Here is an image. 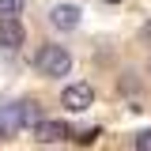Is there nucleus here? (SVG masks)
I'll use <instances>...</instances> for the list:
<instances>
[{"mask_svg": "<svg viewBox=\"0 0 151 151\" xmlns=\"http://www.w3.org/2000/svg\"><path fill=\"white\" fill-rule=\"evenodd\" d=\"M23 125H34V121H30V102L0 106V140H4V136H15Z\"/></svg>", "mask_w": 151, "mask_h": 151, "instance_id": "obj_2", "label": "nucleus"}, {"mask_svg": "<svg viewBox=\"0 0 151 151\" xmlns=\"http://www.w3.org/2000/svg\"><path fill=\"white\" fill-rule=\"evenodd\" d=\"M49 23H53L57 30H76L79 27V8L76 4H57L53 12H49Z\"/></svg>", "mask_w": 151, "mask_h": 151, "instance_id": "obj_5", "label": "nucleus"}, {"mask_svg": "<svg viewBox=\"0 0 151 151\" xmlns=\"http://www.w3.org/2000/svg\"><path fill=\"white\" fill-rule=\"evenodd\" d=\"M60 102H64L72 113H79V110H87V106L94 102V87L91 83H68L64 94H60Z\"/></svg>", "mask_w": 151, "mask_h": 151, "instance_id": "obj_3", "label": "nucleus"}, {"mask_svg": "<svg viewBox=\"0 0 151 151\" xmlns=\"http://www.w3.org/2000/svg\"><path fill=\"white\" fill-rule=\"evenodd\" d=\"M64 136H68L64 121H38L34 125V140H42V144H53V140H64Z\"/></svg>", "mask_w": 151, "mask_h": 151, "instance_id": "obj_6", "label": "nucleus"}, {"mask_svg": "<svg viewBox=\"0 0 151 151\" xmlns=\"http://www.w3.org/2000/svg\"><path fill=\"white\" fill-rule=\"evenodd\" d=\"M106 4H113V0H106Z\"/></svg>", "mask_w": 151, "mask_h": 151, "instance_id": "obj_11", "label": "nucleus"}, {"mask_svg": "<svg viewBox=\"0 0 151 151\" xmlns=\"http://www.w3.org/2000/svg\"><path fill=\"white\" fill-rule=\"evenodd\" d=\"M23 42H27V30H23L19 15H4L0 19V49H19Z\"/></svg>", "mask_w": 151, "mask_h": 151, "instance_id": "obj_4", "label": "nucleus"}, {"mask_svg": "<svg viewBox=\"0 0 151 151\" xmlns=\"http://www.w3.org/2000/svg\"><path fill=\"white\" fill-rule=\"evenodd\" d=\"M136 151H151V129L136 132Z\"/></svg>", "mask_w": 151, "mask_h": 151, "instance_id": "obj_8", "label": "nucleus"}, {"mask_svg": "<svg viewBox=\"0 0 151 151\" xmlns=\"http://www.w3.org/2000/svg\"><path fill=\"white\" fill-rule=\"evenodd\" d=\"M38 72L49 76V79H60V76L72 72V53L64 45H42L38 49Z\"/></svg>", "mask_w": 151, "mask_h": 151, "instance_id": "obj_1", "label": "nucleus"}, {"mask_svg": "<svg viewBox=\"0 0 151 151\" xmlns=\"http://www.w3.org/2000/svg\"><path fill=\"white\" fill-rule=\"evenodd\" d=\"M94 136H98V129H87V132H79V136H76V140H79V144H91Z\"/></svg>", "mask_w": 151, "mask_h": 151, "instance_id": "obj_9", "label": "nucleus"}, {"mask_svg": "<svg viewBox=\"0 0 151 151\" xmlns=\"http://www.w3.org/2000/svg\"><path fill=\"white\" fill-rule=\"evenodd\" d=\"M23 12V0H0V15H19Z\"/></svg>", "mask_w": 151, "mask_h": 151, "instance_id": "obj_7", "label": "nucleus"}, {"mask_svg": "<svg viewBox=\"0 0 151 151\" xmlns=\"http://www.w3.org/2000/svg\"><path fill=\"white\" fill-rule=\"evenodd\" d=\"M144 38H147V42H151V23H147V27H144Z\"/></svg>", "mask_w": 151, "mask_h": 151, "instance_id": "obj_10", "label": "nucleus"}]
</instances>
